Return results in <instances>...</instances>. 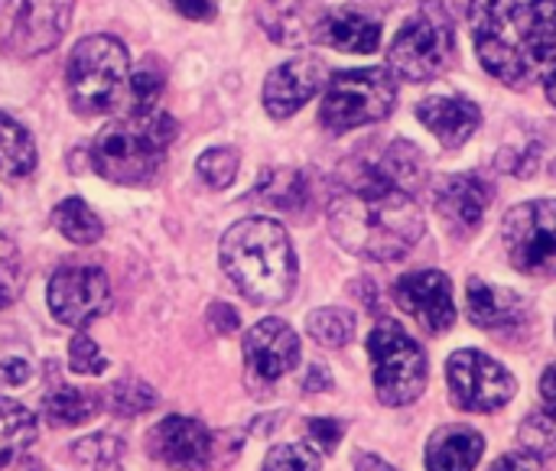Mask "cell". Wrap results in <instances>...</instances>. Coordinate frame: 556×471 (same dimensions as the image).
Segmentation results:
<instances>
[{"mask_svg":"<svg viewBox=\"0 0 556 471\" xmlns=\"http://www.w3.org/2000/svg\"><path fill=\"white\" fill-rule=\"evenodd\" d=\"M329 228L336 241L365 260H401L427 231L414 192L397 186L381 166H355L329 195Z\"/></svg>","mask_w":556,"mask_h":471,"instance_id":"cell-1","label":"cell"},{"mask_svg":"<svg viewBox=\"0 0 556 471\" xmlns=\"http://www.w3.org/2000/svg\"><path fill=\"white\" fill-rule=\"evenodd\" d=\"M222 270L257 306H280L296 287L290 234L274 218H244L222 238Z\"/></svg>","mask_w":556,"mask_h":471,"instance_id":"cell-2","label":"cell"},{"mask_svg":"<svg viewBox=\"0 0 556 471\" xmlns=\"http://www.w3.org/2000/svg\"><path fill=\"white\" fill-rule=\"evenodd\" d=\"M179 137V124L160 104L127 111L111 120L91 143V169L114 186H147L160 176L166 150Z\"/></svg>","mask_w":556,"mask_h":471,"instance_id":"cell-3","label":"cell"},{"mask_svg":"<svg viewBox=\"0 0 556 471\" xmlns=\"http://www.w3.org/2000/svg\"><path fill=\"white\" fill-rule=\"evenodd\" d=\"M130 52L114 36H85L65 62L68 101L78 114L98 117L130 104Z\"/></svg>","mask_w":556,"mask_h":471,"instance_id":"cell-4","label":"cell"},{"mask_svg":"<svg viewBox=\"0 0 556 471\" xmlns=\"http://www.w3.org/2000/svg\"><path fill=\"white\" fill-rule=\"evenodd\" d=\"M479 62L508 88H528L538 75L518 33V0H463Z\"/></svg>","mask_w":556,"mask_h":471,"instance_id":"cell-5","label":"cell"},{"mask_svg":"<svg viewBox=\"0 0 556 471\" xmlns=\"http://www.w3.org/2000/svg\"><path fill=\"white\" fill-rule=\"evenodd\" d=\"M453 52H456L453 16L443 3L427 0L407 16V23L394 36L388 65L397 78L420 85L440 78L453 65Z\"/></svg>","mask_w":556,"mask_h":471,"instance_id":"cell-6","label":"cell"},{"mask_svg":"<svg viewBox=\"0 0 556 471\" xmlns=\"http://www.w3.org/2000/svg\"><path fill=\"white\" fill-rule=\"evenodd\" d=\"M397 104V78L388 68H352L329 78L319 124L332 133H345L365 124L384 120Z\"/></svg>","mask_w":556,"mask_h":471,"instance_id":"cell-7","label":"cell"},{"mask_svg":"<svg viewBox=\"0 0 556 471\" xmlns=\"http://www.w3.org/2000/svg\"><path fill=\"white\" fill-rule=\"evenodd\" d=\"M371 374L378 400L388 407L414 404L427 387V355L397 322H381L368 335Z\"/></svg>","mask_w":556,"mask_h":471,"instance_id":"cell-8","label":"cell"},{"mask_svg":"<svg viewBox=\"0 0 556 471\" xmlns=\"http://www.w3.org/2000/svg\"><path fill=\"white\" fill-rule=\"evenodd\" d=\"M502 241L515 270L556 277V202L534 199L515 205L502 221Z\"/></svg>","mask_w":556,"mask_h":471,"instance_id":"cell-9","label":"cell"},{"mask_svg":"<svg viewBox=\"0 0 556 471\" xmlns=\"http://www.w3.org/2000/svg\"><path fill=\"white\" fill-rule=\"evenodd\" d=\"M75 0H10L0 26V49L13 59H36L62 42Z\"/></svg>","mask_w":556,"mask_h":471,"instance_id":"cell-10","label":"cell"},{"mask_svg":"<svg viewBox=\"0 0 556 471\" xmlns=\"http://www.w3.org/2000/svg\"><path fill=\"white\" fill-rule=\"evenodd\" d=\"M446 381H450L453 400L469 413H495L518 391L508 368H502L495 358H489L482 352H472V348L456 352L450 358Z\"/></svg>","mask_w":556,"mask_h":471,"instance_id":"cell-11","label":"cell"},{"mask_svg":"<svg viewBox=\"0 0 556 471\" xmlns=\"http://www.w3.org/2000/svg\"><path fill=\"white\" fill-rule=\"evenodd\" d=\"M49 313L72 329H85L101 319L111 306L108 273L94 264H68L59 267L49 280Z\"/></svg>","mask_w":556,"mask_h":471,"instance_id":"cell-12","label":"cell"},{"mask_svg":"<svg viewBox=\"0 0 556 471\" xmlns=\"http://www.w3.org/2000/svg\"><path fill=\"white\" fill-rule=\"evenodd\" d=\"M244 365L254 387H274L300 365V339L283 319H261L244 335Z\"/></svg>","mask_w":556,"mask_h":471,"instance_id":"cell-13","label":"cell"},{"mask_svg":"<svg viewBox=\"0 0 556 471\" xmlns=\"http://www.w3.org/2000/svg\"><path fill=\"white\" fill-rule=\"evenodd\" d=\"M147 453L176 471H205L215 456V436L192 417H166L147 433Z\"/></svg>","mask_w":556,"mask_h":471,"instance_id":"cell-14","label":"cell"},{"mask_svg":"<svg viewBox=\"0 0 556 471\" xmlns=\"http://www.w3.org/2000/svg\"><path fill=\"white\" fill-rule=\"evenodd\" d=\"M394 296L410 319H417L430 335H443L456 322L453 283L440 270H417L397 280Z\"/></svg>","mask_w":556,"mask_h":471,"instance_id":"cell-15","label":"cell"},{"mask_svg":"<svg viewBox=\"0 0 556 471\" xmlns=\"http://www.w3.org/2000/svg\"><path fill=\"white\" fill-rule=\"evenodd\" d=\"M326 85V65L316 55H296L283 65H277L264 81V111L274 120L293 117L309 98L319 94Z\"/></svg>","mask_w":556,"mask_h":471,"instance_id":"cell-16","label":"cell"},{"mask_svg":"<svg viewBox=\"0 0 556 471\" xmlns=\"http://www.w3.org/2000/svg\"><path fill=\"white\" fill-rule=\"evenodd\" d=\"M492 195V186L479 173H459L437 189V212L459 238H469L482 228Z\"/></svg>","mask_w":556,"mask_h":471,"instance_id":"cell-17","label":"cell"},{"mask_svg":"<svg viewBox=\"0 0 556 471\" xmlns=\"http://www.w3.org/2000/svg\"><path fill=\"white\" fill-rule=\"evenodd\" d=\"M417 117L446 150H459L482 124L479 104L463 94H433L417 104Z\"/></svg>","mask_w":556,"mask_h":471,"instance_id":"cell-18","label":"cell"},{"mask_svg":"<svg viewBox=\"0 0 556 471\" xmlns=\"http://www.w3.org/2000/svg\"><path fill=\"white\" fill-rule=\"evenodd\" d=\"M466 306H469V319L489 332H515L528 322L525 300L518 293L485 283V280H469Z\"/></svg>","mask_w":556,"mask_h":471,"instance_id":"cell-19","label":"cell"},{"mask_svg":"<svg viewBox=\"0 0 556 471\" xmlns=\"http://www.w3.org/2000/svg\"><path fill=\"white\" fill-rule=\"evenodd\" d=\"M316 39L329 49L365 55L381 46V23L362 10L339 7V10L323 13V20L316 23Z\"/></svg>","mask_w":556,"mask_h":471,"instance_id":"cell-20","label":"cell"},{"mask_svg":"<svg viewBox=\"0 0 556 471\" xmlns=\"http://www.w3.org/2000/svg\"><path fill=\"white\" fill-rule=\"evenodd\" d=\"M485 440L472 427H443L427 443V471H476Z\"/></svg>","mask_w":556,"mask_h":471,"instance_id":"cell-21","label":"cell"},{"mask_svg":"<svg viewBox=\"0 0 556 471\" xmlns=\"http://www.w3.org/2000/svg\"><path fill=\"white\" fill-rule=\"evenodd\" d=\"M518 33L538 68L556 65V0L518 3Z\"/></svg>","mask_w":556,"mask_h":471,"instance_id":"cell-22","label":"cell"},{"mask_svg":"<svg viewBox=\"0 0 556 471\" xmlns=\"http://www.w3.org/2000/svg\"><path fill=\"white\" fill-rule=\"evenodd\" d=\"M261 26L274 42L283 46H303L306 39H316V23L306 10L303 0H264L261 10Z\"/></svg>","mask_w":556,"mask_h":471,"instance_id":"cell-23","label":"cell"},{"mask_svg":"<svg viewBox=\"0 0 556 471\" xmlns=\"http://www.w3.org/2000/svg\"><path fill=\"white\" fill-rule=\"evenodd\" d=\"M104 407L101 394L81 391V387H68V384H55L46 397H42V420L55 430L65 427H81L88 423L98 410Z\"/></svg>","mask_w":556,"mask_h":471,"instance_id":"cell-24","label":"cell"},{"mask_svg":"<svg viewBox=\"0 0 556 471\" xmlns=\"http://www.w3.org/2000/svg\"><path fill=\"white\" fill-rule=\"evenodd\" d=\"M36 169V143L33 133L0 111V179H26Z\"/></svg>","mask_w":556,"mask_h":471,"instance_id":"cell-25","label":"cell"},{"mask_svg":"<svg viewBox=\"0 0 556 471\" xmlns=\"http://www.w3.org/2000/svg\"><path fill=\"white\" fill-rule=\"evenodd\" d=\"M36 440V420L33 413L10 400L0 397V469H7L16 456H23Z\"/></svg>","mask_w":556,"mask_h":471,"instance_id":"cell-26","label":"cell"},{"mask_svg":"<svg viewBox=\"0 0 556 471\" xmlns=\"http://www.w3.org/2000/svg\"><path fill=\"white\" fill-rule=\"evenodd\" d=\"M52 225L72 244H94L104 234L101 218L94 215V208L85 199H62L52 212Z\"/></svg>","mask_w":556,"mask_h":471,"instance_id":"cell-27","label":"cell"},{"mask_svg":"<svg viewBox=\"0 0 556 471\" xmlns=\"http://www.w3.org/2000/svg\"><path fill=\"white\" fill-rule=\"evenodd\" d=\"M254 195H261L274 208H283V212H293L296 215V208H306L309 205V182L296 169H274L257 186Z\"/></svg>","mask_w":556,"mask_h":471,"instance_id":"cell-28","label":"cell"},{"mask_svg":"<svg viewBox=\"0 0 556 471\" xmlns=\"http://www.w3.org/2000/svg\"><path fill=\"white\" fill-rule=\"evenodd\" d=\"M518 443L525 446V453H531L534 459H554L556 456V407H541L534 413L525 417L521 430H518Z\"/></svg>","mask_w":556,"mask_h":471,"instance_id":"cell-29","label":"cell"},{"mask_svg":"<svg viewBox=\"0 0 556 471\" xmlns=\"http://www.w3.org/2000/svg\"><path fill=\"white\" fill-rule=\"evenodd\" d=\"M72 459L81 471H124V443L114 436H88L72 446Z\"/></svg>","mask_w":556,"mask_h":471,"instance_id":"cell-30","label":"cell"},{"mask_svg":"<svg viewBox=\"0 0 556 471\" xmlns=\"http://www.w3.org/2000/svg\"><path fill=\"white\" fill-rule=\"evenodd\" d=\"M309 335L323 345V348H342L352 342L355 335V316L349 309H316L306 322Z\"/></svg>","mask_w":556,"mask_h":471,"instance_id":"cell-31","label":"cell"},{"mask_svg":"<svg viewBox=\"0 0 556 471\" xmlns=\"http://www.w3.org/2000/svg\"><path fill=\"white\" fill-rule=\"evenodd\" d=\"M156 407V391L137 378H124L108 387V410L117 417H137Z\"/></svg>","mask_w":556,"mask_h":471,"instance_id":"cell-32","label":"cell"},{"mask_svg":"<svg viewBox=\"0 0 556 471\" xmlns=\"http://www.w3.org/2000/svg\"><path fill=\"white\" fill-rule=\"evenodd\" d=\"M241 156L231 147H212L195 160V173L208 189H228L238 176Z\"/></svg>","mask_w":556,"mask_h":471,"instance_id":"cell-33","label":"cell"},{"mask_svg":"<svg viewBox=\"0 0 556 471\" xmlns=\"http://www.w3.org/2000/svg\"><path fill=\"white\" fill-rule=\"evenodd\" d=\"M381 169H384L397 186H404L407 192H414V186H417L420 176H424V156H420V150H417L414 143L401 140V143H394V147L388 150Z\"/></svg>","mask_w":556,"mask_h":471,"instance_id":"cell-34","label":"cell"},{"mask_svg":"<svg viewBox=\"0 0 556 471\" xmlns=\"http://www.w3.org/2000/svg\"><path fill=\"white\" fill-rule=\"evenodd\" d=\"M23 287V260L10 238L0 234V309H7Z\"/></svg>","mask_w":556,"mask_h":471,"instance_id":"cell-35","label":"cell"},{"mask_svg":"<svg viewBox=\"0 0 556 471\" xmlns=\"http://www.w3.org/2000/svg\"><path fill=\"white\" fill-rule=\"evenodd\" d=\"M264 471H319V456L303 443H283L267 453Z\"/></svg>","mask_w":556,"mask_h":471,"instance_id":"cell-36","label":"cell"},{"mask_svg":"<svg viewBox=\"0 0 556 471\" xmlns=\"http://www.w3.org/2000/svg\"><path fill=\"white\" fill-rule=\"evenodd\" d=\"M68 368L85 378H94L108 368V358L101 355V348L94 345V339L85 329H75V339L68 345Z\"/></svg>","mask_w":556,"mask_h":471,"instance_id":"cell-37","label":"cell"},{"mask_svg":"<svg viewBox=\"0 0 556 471\" xmlns=\"http://www.w3.org/2000/svg\"><path fill=\"white\" fill-rule=\"evenodd\" d=\"M160 94H163V72L153 68L150 62L140 65V68L130 75V111L156 107Z\"/></svg>","mask_w":556,"mask_h":471,"instance_id":"cell-38","label":"cell"},{"mask_svg":"<svg viewBox=\"0 0 556 471\" xmlns=\"http://www.w3.org/2000/svg\"><path fill=\"white\" fill-rule=\"evenodd\" d=\"M541 163V143H525V147H508L498 156V169L511 173V176H534Z\"/></svg>","mask_w":556,"mask_h":471,"instance_id":"cell-39","label":"cell"},{"mask_svg":"<svg viewBox=\"0 0 556 471\" xmlns=\"http://www.w3.org/2000/svg\"><path fill=\"white\" fill-rule=\"evenodd\" d=\"M342 433H345V427L339 420H329V417L309 423V443H316V449L326 456L336 453V446L342 443Z\"/></svg>","mask_w":556,"mask_h":471,"instance_id":"cell-40","label":"cell"},{"mask_svg":"<svg viewBox=\"0 0 556 471\" xmlns=\"http://www.w3.org/2000/svg\"><path fill=\"white\" fill-rule=\"evenodd\" d=\"M33 378V365L26 358H7L0 361V387H20Z\"/></svg>","mask_w":556,"mask_h":471,"instance_id":"cell-41","label":"cell"},{"mask_svg":"<svg viewBox=\"0 0 556 471\" xmlns=\"http://www.w3.org/2000/svg\"><path fill=\"white\" fill-rule=\"evenodd\" d=\"M208 322H212V329H215L218 335H231V332H238V326H241L238 313H235L228 303H212V309H208Z\"/></svg>","mask_w":556,"mask_h":471,"instance_id":"cell-42","label":"cell"},{"mask_svg":"<svg viewBox=\"0 0 556 471\" xmlns=\"http://www.w3.org/2000/svg\"><path fill=\"white\" fill-rule=\"evenodd\" d=\"M173 7L186 16V20H199L208 23L218 13V0H173Z\"/></svg>","mask_w":556,"mask_h":471,"instance_id":"cell-43","label":"cell"},{"mask_svg":"<svg viewBox=\"0 0 556 471\" xmlns=\"http://www.w3.org/2000/svg\"><path fill=\"white\" fill-rule=\"evenodd\" d=\"M492 471H538V459L528 453H511V456H505V459H498Z\"/></svg>","mask_w":556,"mask_h":471,"instance_id":"cell-44","label":"cell"},{"mask_svg":"<svg viewBox=\"0 0 556 471\" xmlns=\"http://www.w3.org/2000/svg\"><path fill=\"white\" fill-rule=\"evenodd\" d=\"M541 397L547 407H556V365H551L541 378Z\"/></svg>","mask_w":556,"mask_h":471,"instance_id":"cell-45","label":"cell"},{"mask_svg":"<svg viewBox=\"0 0 556 471\" xmlns=\"http://www.w3.org/2000/svg\"><path fill=\"white\" fill-rule=\"evenodd\" d=\"M355 471H397L394 466H388L381 456H371V453H362L355 459Z\"/></svg>","mask_w":556,"mask_h":471,"instance_id":"cell-46","label":"cell"},{"mask_svg":"<svg viewBox=\"0 0 556 471\" xmlns=\"http://www.w3.org/2000/svg\"><path fill=\"white\" fill-rule=\"evenodd\" d=\"M316 384H326V387H332L329 374H326L319 365H313V371H309V381H306V391H316Z\"/></svg>","mask_w":556,"mask_h":471,"instance_id":"cell-47","label":"cell"},{"mask_svg":"<svg viewBox=\"0 0 556 471\" xmlns=\"http://www.w3.org/2000/svg\"><path fill=\"white\" fill-rule=\"evenodd\" d=\"M544 91H547L551 104L556 107V65L554 68H547V75H544Z\"/></svg>","mask_w":556,"mask_h":471,"instance_id":"cell-48","label":"cell"},{"mask_svg":"<svg viewBox=\"0 0 556 471\" xmlns=\"http://www.w3.org/2000/svg\"><path fill=\"white\" fill-rule=\"evenodd\" d=\"M26 471H49V469H42V466H29Z\"/></svg>","mask_w":556,"mask_h":471,"instance_id":"cell-49","label":"cell"},{"mask_svg":"<svg viewBox=\"0 0 556 471\" xmlns=\"http://www.w3.org/2000/svg\"><path fill=\"white\" fill-rule=\"evenodd\" d=\"M554 176H556V160H554Z\"/></svg>","mask_w":556,"mask_h":471,"instance_id":"cell-50","label":"cell"}]
</instances>
